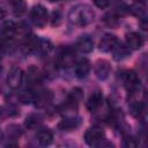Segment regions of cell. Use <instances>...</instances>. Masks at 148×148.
<instances>
[{"label": "cell", "mask_w": 148, "mask_h": 148, "mask_svg": "<svg viewBox=\"0 0 148 148\" xmlns=\"http://www.w3.org/2000/svg\"><path fill=\"white\" fill-rule=\"evenodd\" d=\"M126 45L131 50H139L143 45V38L138 32H128L126 35Z\"/></svg>", "instance_id": "obj_12"}, {"label": "cell", "mask_w": 148, "mask_h": 148, "mask_svg": "<svg viewBox=\"0 0 148 148\" xmlns=\"http://www.w3.org/2000/svg\"><path fill=\"white\" fill-rule=\"evenodd\" d=\"M23 79H24L23 71L20 67L14 66L10 68L8 75H7V84L12 89H18L23 82Z\"/></svg>", "instance_id": "obj_5"}, {"label": "cell", "mask_w": 148, "mask_h": 148, "mask_svg": "<svg viewBox=\"0 0 148 148\" xmlns=\"http://www.w3.org/2000/svg\"><path fill=\"white\" fill-rule=\"evenodd\" d=\"M112 52H113V59L117 60V61L124 60V59H126L127 57H130V54H131V51H130L128 46H127V45H124L123 43H119V42H118V44L113 47Z\"/></svg>", "instance_id": "obj_15"}, {"label": "cell", "mask_w": 148, "mask_h": 148, "mask_svg": "<svg viewBox=\"0 0 148 148\" xmlns=\"http://www.w3.org/2000/svg\"><path fill=\"white\" fill-rule=\"evenodd\" d=\"M6 15H7V9H6L5 5L2 2H0V20L3 18Z\"/></svg>", "instance_id": "obj_29"}, {"label": "cell", "mask_w": 148, "mask_h": 148, "mask_svg": "<svg viewBox=\"0 0 148 148\" xmlns=\"http://www.w3.org/2000/svg\"><path fill=\"white\" fill-rule=\"evenodd\" d=\"M3 53H5V46H3V40H1V39H0V59L2 58Z\"/></svg>", "instance_id": "obj_30"}, {"label": "cell", "mask_w": 148, "mask_h": 148, "mask_svg": "<svg viewBox=\"0 0 148 148\" xmlns=\"http://www.w3.org/2000/svg\"><path fill=\"white\" fill-rule=\"evenodd\" d=\"M53 140V134L49 128H40L37 132V141L40 146L46 147L52 143Z\"/></svg>", "instance_id": "obj_16"}, {"label": "cell", "mask_w": 148, "mask_h": 148, "mask_svg": "<svg viewBox=\"0 0 148 148\" xmlns=\"http://www.w3.org/2000/svg\"><path fill=\"white\" fill-rule=\"evenodd\" d=\"M95 20V13L89 5L80 3L74 6L68 13V21L77 27H86L92 23Z\"/></svg>", "instance_id": "obj_1"}, {"label": "cell", "mask_w": 148, "mask_h": 148, "mask_svg": "<svg viewBox=\"0 0 148 148\" xmlns=\"http://www.w3.org/2000/svg\"><path fill=\"white\" fill-rule=\"evenodd\" d=\"M18 114V110L14 105H5L0 108V118H8Z\"/></svg>", "instance_id": "obj_23"}, {"label": "cell", "mask_w": 148, "mask_h": 148, "mask_svg": "<svg viewBox=\"0 0 148 148\" xmlns=\"http://www.w3.org/2000/svg\"><path fill=\"white\" fill-rule=\"evenodd\" d=\"M136 141H135V139H133L132 136H130V135H127V136H124V146L125 147H128V148H134V147H136Z\"/></svg>", "instance_id": "obj_27"}, {"label": "cell", "mask_w": 148, "mask_h": 148, "mask_svg": "<svg viewBox=\"0 0 148 148\" xmlns=\"http://www.w3.org/2000/svg\"><path fill=\"white\" fill-rule=\"evenodd\" d=\"M90 68H91V65H90V61L86 58L79 60L75 65V76L79 77V79H84L88 76L89 72H90Z\"/></svg>", "instance_id": "obj_13"}, {"label": "cell", "mask_w": 148, "mask_h": 148, "mask_svg": "<svg viewBox=\"0 0 148 148\" xmlns=\"http://www.w3.org/2000/svg\"><path fill=\"white\" fill-rule=\"evenodd\" d=\"M51 50H52V45L49 40H46V39H36L35 46H34V51L36 53H39L40 56H45V54H49Z\"/></svg>", "instance_id": "obj_19"}, {"label": "cell", "mask_w": 148, "mask_h": 148, "mask_svg": "<svg viewBox=\"0 0 148 148\" xmlns=\"http://www.w3.org/2000/svg\"><path fill=\"white\" fill-rule=\"evenodd\" d=\"M57 62H58V66L62 67V68H69L74 65L75 62V51L67 47V49H64L59 56H58V59H57Z\"/></svg>", "instance_id": "obj_6"}, {"label": "cell", "mask_w": 148, "mask_h": 148, "mask_svg": "<svg viewBox=\"0 0 148 148\" xmlns=\"http://www.w3.org/2000/svg\"><path fill=\"white\" fill-rule=\"evenodd\" d=\"M118 38L114 36V35H111V34H105L101 40H99V50L103 51V52H111L113 50V47L118 44Z\"/></svg>", "instance_id": "obj_9"}, {"label": "cell", "mask_w": 148, "mask_h": 148, "mask_svg": "<svg viewBox=\"0 0 148 148\" xmlns=\"http://www.w3.org/2000/svg\"><path fill=\"white\" fill-rule=\"evenodd\" d=\"M92 2L95 3L96 7H98L101 9H104V8L109 7V5H110V0H92Z\"/></svg>", "instance_id": "obj_28"}, {"label": "cell", "mask_w": 148, "mask_h": 148, "mask_svg": "<svg viewBox=\"0 0 148 148\" xmlns=\"http://www.w3.org/2000/svg\"><path fill=\"white\" fill-rule=\"evenodd\" d=\"M53 95L50 90L43 89V90H38L35 92V97H34V102L38 108H44L47 106L51 102H52Z\"/></svg>", "instance_id": "obj_8"}, {"label": "cell", "mask_w": 148, "mask_h": 148, "mask_svg": "<svg viewBox=\"0 0 148 148\" xmlns=\"http://www.w3.org/2000/svg\"><path fill=\"white\" fill-rule=\"evenodd\" d=\"M43 79V74L36 66H30L27 69V81L30 84H38Z\"/></svg>", "instance_id": "obj_17"}, {"label": "cell", "mask_w": 148, "mask_h": 148, "mask_svg": "<svg viewBox=\"0 0 148 148\" xmlns=\"http://www.w3.org/2000/svg\"><path fill=\"white\" fill-rule=\"evenodd\" d=\"M103 104V94L101 90H95L92 91V94L89 96L88 102H87V109L89 111H96L97 109H99Z\"/></svg>", "instance_id": "obj_10"}, {"label": "cell", "mask_w": 148, "mask_h": 148, "mask_svg": "<svg viewBox=\"0 0 148 148\" xmlns=\"http://www.w3.org/2000/svg\"><path fill=\"white\" fill-rule=\"evenodd\" d=\"M120 79L123 81L124 87L128 91H133L140 88V77L134 71H124L120 74Z\"/></svg>", "instance_id": "obj_3"}, {"label": "cell", "mask_w": 148, "mask_h": 148, "mask_svg": "<svg viewBox=\"0 0 148 148\" xmlns=\"http://www.w3.org/2000/svg\"><path fill=\"white\" fill-rule=\"evenodd\" d=\"M6 134L8 136V139H12V140H16L18 139L21 135H22V130L18 125H15V124H12V125H8L7 128H6Z\"/></svg>", "instance_id": "obj_22"}, {"label": "cell", "mask_w": 148, "mask_h": 148, "mask_svg": "<svg viewBox=\"0 0 148 148\" xmlns=\"http://www.w3.org/2000/svg\"><path fill=\"white\" fill-rule=\"evenodd\" d=\"M76 49L82 53H89L94 49V40L87 35L81 36L76 40Z\"/></svg>", "instance_id": "obj_14"}, {"label": "cell", "mask_w": 148, "mask_h": 148, "mask_svg": "<svg viewBox=\"0 0 148 148\" xmlns=\"http://www.w3.org/2000/svg\"><path fill=\"white\" fill-rule=\"evenodd\" d=\"M30 17L31 21L34 22V24L38 28H44L47 23V18H49V13L46 10V8L42 5H36L31 8L30 12Z\"/></svg>", "instance_id": "obj_2"}, {"label": "cell", "mask_w": 148, "mask_h": 148, "mask_svg": "<svg viewBox=\"0 0 148 148\" xmlns=\"http://www.w3.org/2000/svg\"><path fill=\"white\" fill-rule=\"evenodd\" d=\"M8 2L10 3L15 15H21L24 13V10H25L24 0H8Z\"/></svg>", "instance_id": "obj_24"}, {"label": "cell", "mask_w": 148, "mask_h": 148, "mask_svg": "<svg viewBox=\"0 0 148 148\" xmlns=\"http://www.w3.org/2000/svg\"><path fill=\"white\" fill-rule=\"evenodd\" d=\"M128 10L131 12L132 15L139 17L140 20L146 17V6H145V3L142 1H135V2H133L128 7Z\"/></svg>", "instance_id": "obj_20"}, {"label": "cell", "mask_w": 148, "mask_h": 148, "mask_svg": "<svg viewBox=\"0 0 148 148\" xmlns=\"http://www.w3.org/2000/svg\"><path fill=\"white\" fill-rule=\"evenodd\" d=\"M16 28L17 24H15L14 22L9 21L3 23L2 28H1V36H2V40H14L16 38Z\"/></svg>", "instance_id": "obj_11"}, {"label": "cell", "mask_w": 148, "mask_h": 148, "mask_svg": "<svg viewBox=\"0 0 148 148\" xmlns=\"http://www.w3.org/2000/svg\"><path fill=\"white\" fill-rule=\"evenodd\" d=\"M105 140V132L99 127L89 128L84 134V141L89 146H99Z\"/></svg>", "instance_id": "obj_4"}, {"label": "cell", "mask_w": 148, "mask_h": 148, "mask_svg": "<svg viewBox=\"0 0 148 148\" xmlns=\"http://www.w3.org/2000/svg\"><path fill=\"white\" fill-rule=\"evenodd\" d=\"M94 71H95V75L97 76V79L105 80V79L109 77V75L111 73V65H110V62L108 60L99 59V60L96 61Z\"/></svg>", "instance_id": "obj_7"}, {"label": "cell", "mask_w": 148, "mask_h": 148, "mask_svg": "<svg viewBox=\"0 0 148 148\" xmlns=\"http://www.w3.org/2000/svg\"><path fill=\"white\" fill-rule=\"evenodd\" d=\"M77 125L79 123L75 117H65V119L61 120V123L59 124V128L61 131H72L75 130Z\"/></svg>", "instance_id": "obj_21"}, {"label": "cell", "mask_w": 148, "mask_h": 148, "mask_svg": "<svg viewBox=\"0 0 148 148\" xmlns=\"http://www.w3.org/2000/svg\"><path fill=\"white\" fill-rule=\"evenodd\" d=\"M50 1H59V0H50Z\"/></svg>", "instance_id": "obj_31"}, {"label": "cell", "mask_w": 148, "mask_h": 148, "mask_svg": "<svg viewBox=\"0 0 148 148\" xmlns=\"http://www.w3.org/2000/svg\"><path fill=\"white\" fill-rule=\"evenodd\" d=\"M82 98H83V91H82L81 88H74V89H72V91L69 92L68 99L75 102V103H79Z\"/></svg>", "instance_id": "obj_26"}, {"label": "cell", "mask_w": 148, "mask_h": 148, "mask_svg": "<svg viewBox=\"0 0 148 148\" xmlns=\"http://www.w3.org/2000/svg\"><path fill=\"white\" fill-rule=\"evenodd\" d=\"M34 97H35V91H22L18 95V99L23 103V104H30L34 102Z\"/></svg>", "instance_id": "obj_25"}, {"label": "cell", "mask_w": 148, "mask_h": 148, "mask_svg": "<svg viewBox=\"0 0 148 148\" xmlns=\"http://www.w3.org/2000/svg\"><path fill=\"white\" fill-rule=\"evenodd\" d=\"M42 123H43L42 114H39V113H30L29 116H27L24 125L29 130H36L42 125Z\"/></svg>", "instance_id": "obj_18"}]
</instances>
